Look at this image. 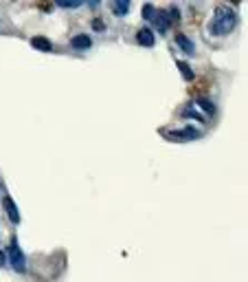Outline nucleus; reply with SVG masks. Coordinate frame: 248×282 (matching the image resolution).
<instances>
[{"label":"nucleus","mask_w":248,"mask_h":282,"mask_svg":"<svg viewBox=\"0 0 248 282\" xmlns=\"http://www.w3.org/2000/svg\"><path fill=\"white\" fill-rule=\"evenodd\" d=\"M237 27V16L231 7H217L215 9V16L209 25V31L211 35H228L233 29Z\"/></svg>","instance_id":"nucleus-1"},{"label":"nucleus","mask_w":248,"mask_h":282,"mask_svg":"<svg viewBox=\"0 0 248 282\" xmlns=\"http://www.w3.org/2000/svg\"><path fill=\"white\" fill-rule=\"evenodd\" d=\"M9 262H11V267H14L16 271H20V273L27 271V258H24V254H22V249H20V245H18L16 238L9 245Z\"/></svg>","instance_id":"nucleus-2"},{"label":"nucleus","mask_w":248,"mask_h":282,"mask_svg":"<svg viewBox=\"0 0 248 282\" xmlns=\"http://www.w3.org/2000/svg\"><path fill=\"white\" fill-rule=\"evenodd\" d=\"M162 135L172 141H193L200 137V130L196 128H180V130H162Z\"/></svg>","instance_id":"nucleus-3"},{"label":"nucleus","mask_w":248,"mask_h":282,"mask_svg":"<svg viewBox=\"0 0 248 282\" xmlns=\"http://www.w3.org/2000/svg\"><path fill=\"white\" fill-rule=\"evenodd\" d=\"M136 42L141 46H154V33H152V29H141V31L136 33Z\"/></svg>","instance_id":"nucleus-4"},{"label":"nucleus","mask_w":248,"mask_h":282,"mask_svg":"<svg viewBox=\"0 0 248 282\" xmlns=\"http://www.w3.org/2000/svg\"><path fill=\"white\" fill-rule=\"evenodd\" d=\"M154 25H156V29H158L160 33H165L167 31V27H169V14L167 11H160V14H156L154 16Z\"/></svg>","instance_id":"nucleus-5"},{"label":"nucleus","mask_w":248,"mask_h":282,"mask_svg":"<svg viewBox=\"0 0 248 282\" xmlns=\"http://www.w3.org/2000/svg\"><path fill=\"white\" fill-rule=\"evenodd\" d=\"M5 203V209H7V216L14 223H20V214H18V207H16V203L11 201V196H7V199L3 201Z\"/></svg>","instance_id":"nucleus-6"},{"label":"nucleus","mask_w":248,"mask_h":282,"mask_svg":"<svg viewBox=\"0 0 248 282\" xmlns=\"http://www.w3.org/2000/svg\"><path fill=\"white\" fill-rule=\"evenodd\" d=\"M70 46L72 49H90V46H93V40H90L88 35H75V38L70 40Z\"/></svg>","instance_id":"nucleus-7"},{"label":"nucleus","mask_w":248,"mask_h":282,"mask_svg":"<svg viewBox=\"0 0 248 282\" xmlns=\"http://www.w3.org/2000/svg\"><path fill=\"white\" fill-rule=\"evenodd\" d=\"M31 44H33V49H38V51H51L53 49L51 40L42 38V35H35V38H31Z\"/></svg>","instance_id":"nucleus-8"},{"label":"nucleus","mask_w":248,"mask_h":282,"mask_svg":"<svg viewBox=\"0 0 248 282\" xmlns=\"http://www.w3.org/2000/svg\"><path fill=\"white\" fill-rule=\"evenodd\" d=\"M112 11L117 16H128V11H130V3L128 0H121V3H114L112 5Z\"/></svg>","instance_id":"nucleus-9"},{"label":"nucleus","mask_w":248,"mask_h":282,"mask_svg":"<svg viewBox=\"0 0 248 282\" xmlns=\"http://www.w3.org/2000/svg\"><path fill=\"white\" fill-rule=\"evenodd\" d=\"M176 42H178V46H183V49L187 51V53H193V42L187 38V35H183V33H178L176 35Z\"/></svg>","instance_id":"nucleus-10"},{"label":"nucleus","mask_w":248,"mask_h":282,"mask_svg":"<svg viewBox=\"0 0 248 282\" xmlns=\"http://www.w3.org/2000/svg\"><path fill=\"white\" fill-rule=\"evenodd\" d=\"M178 69H180V73H183L185 80H193V71L187 62H178Z\"/></svg>","instance_id":"nucleus-11"},{"label":"nucleus","mask_w":248,"mask_h":282,"mask_svg":"<svg viewBox=\"0 0 248 282\" xmlns=\"http://www.w3.org/2000/svg\"><path fill=\"white\" fill-rule=\"evenodd\" d=\"M154 16H156V9L149 3H145L143 5V18H145V20H154Z\"/></svg>","instance_id":"nucleus-12"},{"label":"nucleus","mask_w":248,"mask_h":282,"mask_svg":"<svg viewBox=\"0 0 248 282\" xmlns=\"http://www.w3.org/2000/svg\"><path fill=\"white\" fill-rule=\"evenodd\" d=\"M198 106H200L202 110H207L209 115H215V106H211V101H207V99H200V101H198Z\"/></svg>","instance_id":"nucleus-13"},{"label":"nucleus","mask_w":248,"mask_h":282,"mask_svg":"<svg viewBox=\"0 0 248 282\" xmlns=\"http://www.w3.org/2000/svg\"><path fill=\"white\" fill-rule=\"evenodd\" d=\"M59 7H62V9H77V7H81V3H64V0H62V3H59Z\"/></svg>","instance_id":"nucleus-14"},{"label":"nucleus","mask_w":248,"mask_h":282,"mask_svg":"<svg viewBox=\"0 0 248 282\" xmlns=\"http://www.w3.org/2000/svg\"><path fill=\"white\" fill-rule=\"evenodd\" d=\"M5 265H7V256H5L3 251H0V267H5Z\"/></svg>","instance_id":"nucleus-15"},{"label":"nucleus","mask_w":248,"mask_h":282,"mask_svg":"<svg viewBox=\"0 0 248 282\" xmlns=\"http://www.w3.org/2000/svg\"><path fill=\"white\" fill-rule=\"evenodd\" d=\"M93 27L95 29H104V22H101V20H93Z\"/></svg>","instance_id":"nucleus-16"}]
</instances>
